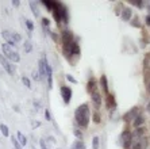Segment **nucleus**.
I'll return each instance as SVG.
<instances>
[{"mask_svg":"<svg viewBox=\"0 0 150 149\" xmlns=\"http://www.w3.org/2000/svg\"><path fill=\"white\" fill-rule=\"evenodd\" d=\"M74 117H76L77 125L80 126V128H88V123H89V117H91V113H89V106H88L87 103L80 104V106L76 108Z\"/></svg>","mask_w":150,"mask_h":149,"instance_id":"obj_1","label":"nucleus"},{"mask_svg":"<svg viewBox=\"0 0 150 149\" xmlns=\"http://www.w3.org/2000/svg\"><path fill=\"white\" fill-rule=\"evenodd\" d=\"M53 16H54V21H56L57 23H61V22H65V23H68L67 7H65L62 3H59V1H54Z\"/></svg>","mask_w":150,"mask_h":149,"instance_id":"obj_2","label":"nucleus"},{"mask_svg":"<svg viewBox=\"0 0 150 149\" xmlns=\"http://www.w3.org/2000/svg\"><path fill=\"white\" fill-rule=\"evenodd\" d=\"M1 50H3V56L8 61H11V63H19L21 61V57H19L18 52H15V49L12 46H10L8 43H3Z\"/></svg>","mask_w":150,"mask_h":149,"instance_id":"obj_3","label":"nucleus"},{"mask_svg":"<svg viewBox=\"0 0 150 149\" xmlns=\"http://www.w3.org/2000/svg\"><path fill=\"white\" fill-rule=\"evenodd\" d=\"M1 35H3V38L8 42V45L10 46H15L16 43H19V42L22 41V37L18 34V33H12V31L4 30V31L1 33Z\"/></svg>","mask_w":150,"mask_h":149,"instance_id":"obj_4","label":"nucleus"},{"mask_svg":"<svg viewBox=\"0 0 150 149\" xmlns=\"http://www.w3.org/2000/svg\"><path fill=\"white\" fill-rule=\"evenodd\" d=\"M131 141H133V133H130L129 130H125V132L120 134L119 144H120L125 149H129L130 145H131Z\"/></svg>","mask_w":150,"mask_h":149,"instance_id":"obj_5","label":"nucleus"},{"mask_svg":"<svg viewBox=\"0 0 150 149\" xmlns=\"http://www.w3.org/2000/svg\"><path fill=\"white\" fill-rule=\"evenodd\" d=\"M0 64H1V66L6 69V72H7L8 75H15V72H16L15 65L11 63V61H8V60L6 58L3 54H0Z\"/></svg>","mask_w":150,"mask_h":149,"instance_id":"obj_6","label":"nucleus"},{"mask_svg":"<svg viewBox=\"0 0 150 149\" xmlns=\"http://www.w3.org/2000/svg\"><path fill=\"white\" fill-rule=\"evenodd\" d=\"M89 94H91V99H92L93 106L96 108H99L101 106V95H100V92H99V90H98V86L95 87V88H92V90L89 91Z\"/></svg>","mask_w":150,"mask_h":149,"instance_id":"obj_7","label":"nucleus"},{"mask_svg":"<svg viewBox=\"0 0 150 149\" xmlns=\"http://www.w3.org/2000/svg\"><path fill=\"white\" fill-rule=\"evenodd\" d=\"M146 145H147V140L145 138V137L133 138L131 145H130V149H146Z\"/></svg>","mask_w":150,"mask_h":149,"instance_id":"obj_8","label":"nucleus"},{"mask_svg":"<svg viewBox=\"0 0 150 149\" xmlns=\"http://www.w3.org/2000/svg\"><path fill=\"white\" fill-rule=\"evenodd\" d=\"M61 96H62V101L68 104L70 102V98H72V90L68 86H62L61 87Z\"/></svg>","mask_w":150,"mask_h":149,"instance_id":"obj_9","label":"nucleus"},{"mask_svg":"<svg viewBox=\"0 0 150 149\" xmlns=\"http://www.w3.org/2000/svg\"><path fill=\"white\" fill-rule=\"evenodd\" d=\"M138 115H139V108H138V107H133L130 111H127V113H126L123 118H125V121L129 122V121H133V119H135Z\"/></svg>","mask_w":150,"mask_h":149,"instance_id":"obj_10","label":"nucleus"},{"mask_svg":"<svg viewBox=\"0 0 150 149\" xmlns=\"http://www.w3.org/2000/svg\"><path fill=\"white\" fill-rule=\"evenodd\" d=\"M47 68H49V64H47L46 58L41 60L39 61V75H41V77L47 76Z\"/></svg>","mask_w":150,"mask_h":149,"instance_id":"obj_11","label":"nucleus"},{"mask_svg":"<svg viewBox=\"0 0 150 149\" xmlns=\"http://www.w3.org/2000/svg\"><path fill=\"white\" fill-rule=\"evenodd\" d=\"M131 15H133V11H131V8L130 7H125L122 11V19L123 21H130V18H131Z\"/></svg>","mask_w":150,"mask_h":149,"instance_id":"obj_12","label":"nucleus"},{"mask_svg":"<svg viewBox=\"0 0 150 149\" xmlns=\"http://www.w3.org/2000/svg\"><path fill=\"white\" fill-rule=\"evenodd\" d=\"M116 107V102L114 99V95L107 94V108H115Z\"/></svg>","mask_w":150,"mask_h":149,"instance_id":"obj_13","label":"nucleus"},{"mask_svg":"<svg viewBox=\"0 0 150 149\" xmlns=\"http://www.w3.org/2000/svg\"><path fill=\"white\" fill-rule=\"evenodd\" d=\"M100 86H101V88H103V91H104L105 95L110 94L108 92V84H107V77H105L104 75L100 77Z\"/></svg>","mask_w":150,"mask_h":149,"instance_id":"obj_14","label":"nucleus"},{"mask_svg":"<svg viewBox=\"0 0 150 149\" xmlns=\"http://www.w3.org/2000/svg\"><path fill=\"white\" fill-rule=\"evenodd\" d=\"M143 121H145L143 115H142V114H139L138 117L135 118V119H134V128H139V126L143 123Z\"/></svg>","mask_w":150,"mask_h":149,"instance_id":"obj_15","label":"nucleus"},{"mask_svg":"<svg viewBox=\"0 0 150 149\" xmlns=\"http://www.w3.org/2000/svg\"><path fill=\"white\" fill-rule=\"evenodd\" d=\"M30 7H31V11L34 12V15L37 18L39 16V10H38V4L35 3V1H30Z\"/></svg>","mask_w":150,"mask_h":149,"instance_id":"obj_16","label":"nucleus"},{"mask_svg":"<svg viewBox=\"0 0 150 149\" xmlns=\"http://www.w3.org/2000/svg\"><path fill=\"white\" fill-rule=\"evenodd\" d=\"M72 149H85V145L81 140H79V141H74L72 144Z\"/></svg>","mask_w":150,"mask_h":149,"instance_id":"obj_17","label":"nucleus"},{"mask_svg":"<svg viewBox=\"0 0 150 149\" xmlns=\"http://www.w3.org/2000/svg\"><path fill=\"white\" fill-rule=\"evenodd\" d=\"M42 3H43V6L46 7V10H47V11H53V8H54V1H49V0H43Z\"/></svg>","mask_w":150,"mask_h":149,"instance_id":"obj_18","label":"nucleus"},{"mask_svg":"<svg viewBox=\"0 0 150 149\" xmlns=\"http://www.w3.org/2000/svg\"><path fill=\"white\" fill-rule=\"evenodd\" d=\"M18 140H19V144H21V146H25L26 144H27V140H26V137L22 134L21 132H18Z\"/></svg>","mask_w":150,"mask_h":149,"instance_id":"obj_19","label":"nucleus"},{"mask_svg":"<svg viewBox=\"0 0 150 149\" xmlns=\"http://www.w3.org/2000/svg\"><path fill=\"white\" fill-rule=\"evenodd\" d=\"M96 86H98V81H96L95 79H91L89 80V83H88V86H87V91L89 92V91H91L92 88H95Z\"/></svg>","mask_w":150,"mask_h":149,"instance_id":"obj_20","label":"nucleus"},{"mask_svg":"<svg viewBox=\"0 0 150 149\" xmlns=\"http://www.w3.org/2000/svg\"><path fill=\"white\" fill-rule=\"evenodd\" d=\"M0 130H1V134L4 135V137H8V135H10V132H8V128L6 125H4V123H1V125H0Z\"/></svg>","mask_w":150,"mask_h":149,"instance_id":"obj_21","label":"nucleus"},{"mask_svg":"<svg viewBox=\"0 0 150 149\" xmlns=\"http://www.w3.org/2000/svg\"><path fill=\"white\" fill-rule=\"evenodd\" d=\"M23 48H25V50H26L27 53H30V52L33 50L31 42H30V41H25V42H23Z\"/></svg>","mask_w":150,"mask_h":149,"instance_id":"obj_22","label":"nucleus"},{"mask_svg":"<svg viewBox=\"0 0 150 149\" xmlns=\"http://www.w3.org/2000/svg\"><path fill=\"white\" fill-rule=\"evenodd\" d=\"M99 137L96 135V137H93V140H92V149H99Z\"/></svg>","mask_w":150,"mask_h":149,"instance_id":"obj_23","label":"nucleus"},{"mask_svg":"<svg viewBox=\"0 0 150 149\" xmlns=\"http://www.w3.org/2000/svg\"><path fill=\"white\" fill-rule=\"evenodd\" d=\"M22 81H23V84H25L27 88H31V83H30V80H28L26 76H22Z\"/></svg>","mask_w":150,"mask_h":149,"instance_id":"obj_24","label":"nucleus"},{"mask_svg":"<svg viewBox=\"0 0 150 149\" xmlns=\"http://www.w3.org/2000/svg\"><path fill=\"white\" fill-rule=\"evenodd\" d=\"M26 26H27V29H28V34H31V31L34 30V24L30 21H26Z\"/></svg>","mask_w":150,"mask_h":149,"instance_id":"obj_25","label":"nucleus"},{"mask_svg":"<svg viewBox=\"0 0 150 149\" xmlns=\"http://www.w3.org/2000/svg\"><path fill=\"white\" fill-rule=\"evenodd\" d=\"M39 144H41V149H50V148H49V145H47V141H46V140L42 138Z\"/></svg>","mask_w":150,"mask_h":149,"instance_id":"obj_26","label":"nucleus"},{"mask_svg":"<svg viewBox=\"0 0 150 149\" xmlns=\"http://www.w3.org/2000/svg\"><path fill=\"white\" fill-rule=\"evenodd\" d=\"M130 4H133V6H137V7H139V8L143 7V1H137V0H131V1H130Z\"/></svg>","mask_w":150,"mask_h":149,"instance_id":"obj_27","label":"nucleus"},{"mask_svg":"<svg viewBox=\"0 0 150 149\" xmlns=\"http://www.w3.org/2000/svg\"><path fill=\"white\" fill-rule=\"evenodd\" d=\"M100 121H101L100 114H99V113H95V114H93V122H95V123H99Z\"/></svg>","mask_w":150,"mask_h":149,"instance_id":"obj_28","label":"nucleus"},{"mask_svg":"<svg viewBox=\"0 0 150 149\" xmlns=\"http://www.w3.org/2000/svg\"><path fill=\"white\" fill-rule=\"evenodd\" d=\"M11 141L14 142V145H15V149H22V146H21V144L16 141V140L14 138V137H11Z\"/></svg>","mask_w":150,"mask_h":149,"instance_id":"obj_29","label":"nucleus"},{"mask_svg":"<svg viewBox=\"0 0 150 149\" xmlns=\"http://www.w3.org/2000/svg\"><path fill=\"white\" fill-rule=\"evenodd\" d=\"M67 79H68V80H69L70 83H73V84H77V80H76V79H74V77H73V76H70V75H67Z\"/></svg>","mask_w":150,"mask_h":149,"instance_id":"obj_30","label":"nucleus"},{"mask_svg":"<svg viewBox=\"0 0 150 149\" xmlns=\"http://www.w3.org/2000/svg\"><path fill=\"white\" fill-rule=\"evenodd\" d=\"M49 19H46V18H43L42 19V26H45V27H49Z\"/></svg>","mask_w":150,"mask_h":149,"instance_id":"obj_31","label":"nucleus"},{"mask_svg":"<svg viewBox=\"0 0 150 149\" xmlns=\"http://www.w3.org/2000/svg\"><path fill=\"white\" fill-rule=\"evenodd\" d=\"M74 135H76V137H79V138H83V134H81V132L80 130H76V129H74Z\"/></svg>","mask_w":150,"mask_h":149,"instance_id":"obj_32","label":"nucleus"},{"mask_svg":"<svg viewBox=\"0 0 150 149\" xmlns=\"http://www.w3.org/2000/svg\"><path fill=\"white\" fill-rule=\"evenodd\" d=\"M45 118L47 119V121H50L52 119V117H50V113H49V110H45Z\"/></svg>","mask_w":150,"mask_h":149,"instance_id":"obj_33","label":"nucleus"},{"mask_svg":"<svg viewBox=\"0 0 150 149\" xmlns=\"http://www.w3.org/2000/svg\"><path fill=\"white\" fill-rule=\"evenodd\" d=\"M52 38L54 39L56 42H58V37H57V34H54V33H52Z\"/></svg>","mask_w":150,"mask_h":149,"instance_id":"obj_34","label":"nucleus"},{"mask_svg":"<svg viewBox=\"0 0 150 149\" xmlns=\"http://www.w3.org/2000/svg\"><path fill=\"white\" fill-rule=\"evenodd\" d=\"M33 77H34V79H35V80H38V79H39V76H38V73H37V72H33Z\"/></svg>","mask_w":150,"mask_h":149,"instance_id":"obj_35","label":"nucleus"},{"mask_svg":"<svg viewBox=\"0 0 150 149\" xmlns=\"http://www.w3.org/2000/svg\"><path fill=\"white\" fill-rule=\"evenodd\" d=\"M146 24L147 26H150V15H147L146 16Z\"/></svg>","mask_w":150,"mask_h":149,"instance_id":"obj_36","label":"nucleus"},{"mask_svg":"<svg viewBox=\"0 0 150 149\" xmlns=\"http://www.w3.org/2000/svg\"><path fill=\"white\" fill-rule=\"evenodd\" d=\"M12 4H14L15 7H18V6H19V1H16V0H15V1H12Z\"/></svg>","mask_w":150,"mask_h":149,"instance_id":"obj_37","label":"nucleus"},{"mask_svg":"<svg viewBox=\"0 0 150 149\" xmlns=\"http://www.w3.org/2000/svg\"><path fill=\"white\" fill-rule=\"evenodd\" d=\"M33 126H39V122L34 121V122H33Z\"/></svg>","mask_w":150,"mask_h":149,"instance_id":"obj_38","label":"nucleus"},{"mask_svg":"<svg viewBox=\"0 0 150 149\" xmlns=\"http://www.w3.org/2000/svg\"><path fill=\"white\" fill-rule=\"evenodd\" d=\"M146 110H147V111H149V113H150V103H149V104H147V107H146Z\"/></svg>","mask_w":150,"mask_h":149,"instance_id":"obj_39","label":"nucleus"},{"mask_svg":"<svg viewBox=\"0 0 150 149\" xmlns=\"http://www.w3.org/2000/svg\"><path fill=\"white\" fill-rule=\"evenodd\" d=\"M149 91H150V83H149Z\"/></svg>","mask_w":150,"mask_h":149,"instance_id":"obj_40","label":"nucleus"}]
</instances>
